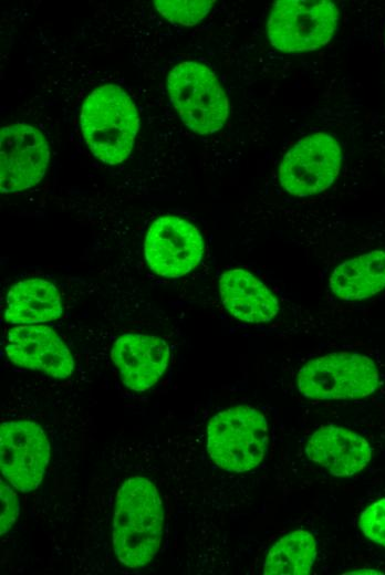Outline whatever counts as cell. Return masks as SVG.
<instances>
[{
	"mask_svg": "<svg viewBox=\"0 0 385 575\" xmlns=\"http://www.w3.org/2000/svg\"><path fill=\"white\" fill-rule=\"evenodd\" d=\"M169 355L167 343L148 334H123L111 349L123 384L135 391H145L158 381L168 366Z\"/></svg>",
	"mask_w": 385,
	"mask_h": 575,
	"instance_id": "obj_12",
	"label": "cell"
},
{
	"mask_svg": "<svg viewBox=\"0 0 385 575\" xmlns=\"http://www.w3.org/2000/svg\"><path fill=\"white\" fill-rule=\"evenodd\" d=\"M381 574L378 572H375V571H368V569H358V571H353V572H348L347 574Z\"/></svg>",
	"mask_w": 385,
	"mask_h": 575,
	"instance_id": "obj_21",
	"label": "cell"
},
{
	"mask_svg": "<svg viewBox=\"0 0 385 575\" xmlns=\"http://www.w3.org/2000/svg\"><path fill=\"white\" fill-rule=\"evenodd\" d=\"M170 100L183 122L195 133L219 130L228 117V100L214 73L205 65L186 61L167 79Z\"/></svg>",
	"mask_w": 385,
	"mask_h": 575,
	"instance_id": "obj_5",
	"label": "cell"
},
{
	"mask_svg": "<svg viewBox=\"0 0 385 575\" xmlns=\"http://www.w3.org/2000/svg\"><path fill=\"white\" fill-rule=\"evenodd\" d=\"M145 258L149 269L164 278H180L202 259L204 240L188 221L164 216L149 227L145 239Z\"/></svg>",
	"mask_w": 385,
	"mask_h": 575,
	"instance_id": "obj_9",
	"label": "cell"
},
{
	"mask_svg": "<svg viewBox=\"0 0 385 575\" xmlns=\"http://www.w3.org/2000/svg\"><path fill=\"white\" fill-rule=\"evenodd\" d=\"M299 391L312 399H360L379 386L375 363L358 353H331L306 362L298 373Z\"/></svg>",
	"mask_w": 385,
	"mask_h": 575,
	"instance_id": "obj_4",
	"label": "cell"
},
{
	"mask_svg": "<svg viewBox=\"0 0 385 575\" xmlns=\"http://www.w3.org/2000/svg\"><path fill=\"white\" fill-rule=\"evenodd\" d=\"M63 313L60 292L50 281L32 278L17 282L8 292L4 320L13 325L54 321Z\"/></svg>",
	"mask_w": 385,
	"mask_h": 575,
	"instance_id": "obj_15",
	"label": "cell"
},
{
	"mask_svg": "<svg viewBox=\"0 0 385 575\" xmlns=\"http://www.w3.org/2000/svg\"><path fill=\"white\" fill-rule=\"evenodd\" d=\"M219 292L225 309L242 322H269L279 312L274 294L246 270L232 269L222 273Z\"/></svg>",
	"mask_w": 385,
	"mask_h": 575,
	"instance_id": "obj_14",
	"label": "cell"
},
{
	"mask_svg": "<svg viewBox=\"0 0 385 575\" xmlns=\"http://www.w3.org/2000/svg\"><path fill=\"white\" fill-rule=\"evenodd\" d=\"M305 451L313 462L336 477L360 472L372 457V449L363 437L335 426L318 429L308 441Z\"/></svg>",
	"mask_w": 385,
	"mask_h": 575,
	"instance_id": "obj_13",
	"label": "cell"
},
{
	"mask_svg": "<svg viewBox=\"0 0 385 575\" xmlns=\"http://www.w3.org/2000/svg\"><path fill=\"white\" fill-rule=\"evenodd\" d=\"M9 359L28 369L43 372L55 378H66L74 369L73 357L62 338L49 326L15 325L6 337Z\"/></svg>",
	"mask_w": 385,
	"mask_h": 575,
	"instance_id": "obj_11",
	"label": "cell"
},
{
	"mask_svg": "<svg viewBox=\"0 0 385 575\" xmlns=\"http://www.w3.org/2000/svg\"><path fill=\"white\" fill-rule=\"evenodd\" d=\"M19 514V499L11 487L1 482V515L0 533H7L14 524Z\"/></svg>",
	"mask_w": 385,
	"mask_h": 575,
	"instance_id": "obj_20",
	"label": "cell"
},
{
	"mask_svg": "<svg viewBox=\"0 0 385 575\" xmlns=\"http://www.w3.org/2000/svg\"><path fill=\"white\" fill-rule=\"evenodd\" d=\"M164 508L157 488L144 477L126 479L116 494L113 548L131 568L143 567L156 555L163 536Z\"/></svg>",
	"mask_w": 385,
	"mask_h": 575,
	"instance_id": "obj_1",
	"label": "cell"
},
{
	"mask_svg": "<svg viewBox=\"0 0 385 575\" xmlns=\"http://www.w3.org/2000/svg\"><path fill=\"white\" fill-rule=\"evenodd\" d=\"M0 144L2 192L31 188L43 178L50 151L38 129L24 124L6 126L1 129Z\"/></svg>",
	"mask_w": 385,
	"mask_h": 575,
	"instance_id": "obj_10",
	"label": "cell"
},
{
	"mask_svg": "<svg viewBox=\"0 0 385 575\" xmlns=\"http://www.w3.org/2000/svg\"><path fill=\"white\" fill-rule=\"evenodd\" d=\"M358 525L367 539L385 547V499L370 504L361 513Z\"/></svg>",
	"mask_w": 385,
	"mask_h": 575,
	"instance_id": "obj_19",
	"label": "cell"
},
{
	"mask_svg": "<svg viewBox=\"0 0 385 575\" xmlns=\"http://www.w3.org/2000/svg\"><path fill=\"white\" fill-rule=\"evenodd\" d=\"M50 460L43 429L29 420L4 421L0 427V466L4 479L27 493L41 483Z\"/></svg>",
	"mask_w": 385,
	"mask_h": 575,
	"instance_id": "obj_8",
	"label": "cell"
},
{
	"mask_svg": "<svg viewBox=\"0 0 385 575\" xmlns=\"http://www.w3.org/2000/svg\"><path fill=\"white\" fill-rule=\"evenodd\" d=\"M341 159L340 145L331 135H309L283 156L279 168L280 185L296 197L322 192L335 180Z\"/></svg>",
	"mask_w": 385,
	"mask_h": 575,
	"instance_id": "obj_7",
	"label": "cell"
},
{
	"mask_svg": "<svg viewBox=\"0 0 385 575\" xmlns=\"http://www.w3.org/2000/svg\"><path fill=\"white\" fill-rule=\"evenodd\" d=\"M80 119L84 139L95 157L108 165L128 157L138 130V114L119 86L106 84L91 92Z\"/></svg>",
	"mask_w": 385,
	"mask_h": 575,
	"instance_id": "obj_2",
	"label": "cell"
},
{
	"mask_svg": "<svg viewBox=\"0 0 385 575\" xmlns=\"http://www.w3.org/2000/svg\"><path fill=\"white\" fill-rule=\"evenodd\" d=\"M329 284L332 293L345 301L379 293L385 290V251L374 250L339 264Z\"/></svg>",
	"mask_w": 385,
	"mask_h": 575,
	"instance_id": "obj_16",
	"label": "cell"
},
{
	"mask_svg": "<svg viewBox=\"0 0 385 575\" xmlns=\"http://www.w3.org/2000/svg\"><path fill=\"white\" fill-rule=\"evenodd\" d=\"M268 425L250 406H236L215 415L207 426V451L221 469L244 472L266 457Z\"/></svg>",
	"mask_w": 385,
	"mask_h": 575,
	"instance_id": "obj_3",
	"label": "cell"
},
{
	"mask_svg": "<svg viewBox=\"0 0 385 575\" xmlns=\"http://www.w3.org/2000/svg\"><path fill=\"white\" fill-rule=\"evenodd\" d=\"M214 1H155L158 12L167 20L183 25H194L201 21L209 12Z\"/></svg>",
	"mask_w": 385,
	"mask_h": 575,
	"instance_id": "obj_18",
	"label": "cell"
},
{
	"mask_svg": "<svg viewBox=\"0 0 385 575\" xmlns=\"http://www.w3.org/2000/svg\"><path fill=\"white\" fill-rule=\"evenodd\" d=\"M316 556L313 535L295 530L281 537L268 552L263 573L268 575L308 574Z\"/></svg>",
	"mask_w": 385,
	"mask_h": 575,
	"instance_id": "obj_17",
	"label": "cell"
},
{
	"mask_svg": "<svg viewBox=\"0 0 385 575\" xmlns=\"http://www.w3.org/2000/svg\"><path fill=\"white\" fill-rule=\"evenodd\" d=\"M339 21L336 4L327 0H279L268 19L271 44L283 52L312 51L325 45Z\"/></svg>",
	"mask_w": 385,
	"mask_h": 575,
	"instance_id": "obj_6",
	"label": "cell"
}]
</instances>
